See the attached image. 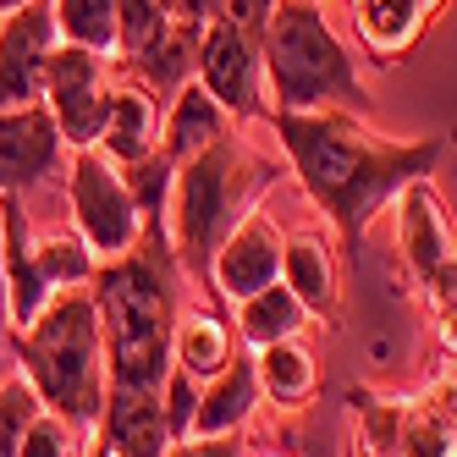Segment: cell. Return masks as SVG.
<instances>
[{
    "mask_svg": "<svg viewBox=\"0 0 457 457\" xmlns=\"http://www.w3.org/2000/svg\"><path fill=\"white\" fill-rule=\"evenodd\" d=\"M199 380H193L187 370H177L171 364V375H166V386H160V408H166V424H171V441H187V430H193V413H199Z\"/></svg>",
    "mask_w": 457,
    "mask_h": 457,
    "instance_id": "83f0119b",
    "label": "cell"
},
{
    "mask_svg": "<svg viewBox=\"0 0 457 457\" xmlns=\"http://www.w3.org/2000/svg\"><path fill=\"white\" fill-rule=\"evenodd\" d=\"M441 6H446V0H424V12H430V17H436V12H441Z\"/></svg>",
    "mask_w": 457,
    "mask_h": 457,
    "instance_id": "e575fe53",
    "label": "cell"
},
{
    "mask_svg": "<svg viewBox=\"0 0 457 457\" xmlns=\"http://www.w3.org/2000/svg\"><path fill=\"white\" fill-rule=\"evenodd\" d=\"M94 309L105 331V375L121 391H160L171 375L177 337V253L138 243L133 253L94 270Z\"/></svg>",
    "mask_w": 457,
    "mask_h": 457,
    "instance_id": "7a4b0ae2",
    "label": "cell"
},
{
    "mask_svg": "<svg viewBox=\"0 0 457 457\" xmlns=\"http://www.w3.org/2000/svg\"><path fill=\"white\" fill-rule=\"evenodd\" d=\"M55 28L61 45L116 55V0H55Z\"/></svg>",
    "mask_w": 457,
    "mask_h": 457,
    "instance_id": "d4e9b609",
    "label": "cell"
},
{
    "mask_svg": "<svg viewBox=\"0 0 457 457\" xmlns=\"http://www.w3.org/2000/svg\"><path fill=\"white\" fill-rule=\"evenodd\" d=\"M232 133V116L215 105V94L193 78L171 94V111L160 121V154L171 160V166H187V160H199L210 144H220Z\"/></svg>",
    "mask_w": 457,
    "mask_h": 457,
    "instance_id": "2e32d148",
    "label": "cell"
},
{
    "mask_svg": "<svg viewBox=\"0 0 457 457\" xmlns=\"http://www.w3.org/2000/svg\"><path fill=\"white\" fill-rule=\"evenodd\" d=\"M100 446L116 457H166L171 452V424L160 408V391H105V413H100Z\"/></svg>",
    "mask_w": 457,
    "mask_h": 457,
    "instance_id": "9a60e30c",
    "label": "cell"
},
{
    "mask_svg": "<svg viewBox=\"0 0 457 457\" xmlns=\"http://www.w3.org/2000/svg\"><path fill=\"white\" fill-rule=\"evenodd\" d=\"M160 6H166V12H171V0H160Z\"/></svg>",
    "mask_w": 457,
    "mask_h": 457,
    "instance_id": "74e56055",
    "label": "cell"
},
{
    "mask_svg": "<svg viewBox=\"0 0 457 457\" xmlns=\"http://www.w3.org/2000/svg\"><path fill=\"white\" fill-rule=\"evenodd\" d=\"M78 430L67 419H55L50 408L34 419V430L22 436V446H17V457H78V441H72Z\"/></svg>",
    "mask_w": 457,
    "mask_h": 457,
    "instance_id": "f1b7e54d",
    "label": "cell"
},
{
    "mask_svg": "<svg viewBox=\"0 0 457 457\" xmlns=\"http://www.w3.org/2000/svg\"><path fill=\"white\" fill-rule=\"evenodd\" d=\"M12 331V298H6V243H0V337Z\"/></svg>",
    "mask_w": 457,
    "mask_h": 457,
    "instance_id": "d6a6232c",
    "label": "cell"
},
{
    "mask_svg": "<svg viewBox=\"0 0 457 457\" xmlns=\"http://www.w3.org/2000/svg\"><path fill=\"white\" fill-rule=\"evenodd\" d=\"M364 446L375 457H457V386L413 403H364Z\"/></svg>",
    "mask_w": 457,
    "mask_h": 457,
    "instance_id": "9c48e42d",
    "label": "cell"
},
{
    "mask_svg": "<svg viewBox=\"0 0 457 457\" xmlns=\"http://www.w3.org/2000/svg\"><path fill=\"white\" fill-rule=\"evenodd\" d=\"M276 457H292V452H276Z\"/></svg>",
    "mask_w": 457,
    "mask_h": 457,
    "instance_id": "f35d334b",
    "label": "cell"
},
{
    "mask_svg": "<svg viewBox=\"0 0 457 457\" xmlns=\"http://www.w3.org/2000/svg\"><path fill=\"white\" fill-rule=\"evenodd\" d=\"M55 45V0H28L0 17V111L45 105V61Z\"/></svg>",
    "mask_w": 457,
    "mask_h": 457,
    "instance_id": "30bf717a",
    "label": "cell"
},
{
    "mask_svg": "<svg viewBox=\"0 0 457 457\" xmlns=\"http://www.w3.org/2000/svg\"><path fill=\"white\" fill-rule=\"evenodd\" d=\"M171 358L193 380H215L237 358V337L215 309H182L177 314V337H171Z\"/></svg>",
    "mask_w": 457,
    "mask_h": 457,
    "instance_id": "d6986e66",
    "label": "cell"
},
{
    "mask_svg": "<svg viewBox=\"0 0 457 457\" xmlns=\"http://www.w3.org/2000/svg\"><path fill=\"white\" fill-rule=\"evenodd\" d=\"M281 226L265 215V210H248L237 226H232V237H226L210 259V287L220 292V298H253V292H265L270 281H281Z\"/></svg>",
    "mask_w": 457,
    "mask_h": 457,
    "instance_id": "4fadbf2b",
    "label": "cell"
},
{
    "mask_svg": "<svg viewBox=\"0 0 457 457\" xmlns=\"http://www.w3.org/2000/svg\"><path fill=\"white\" fill-rule=\"evenodd\" d=\"M88 457H116V452H105V446H100V441H94V452H88Z\"/></svg>",
    "mask_w": 457,
    "mask_h": 457,
    "instance_id": "d590c367",
    "label": "cell"
},
{
    "mask_svg": "<svg viewBox=\"0 0 457 457\" xmlns=\"http://www.w3.org/2000/svg\"><path fill=\"white\" fill-rule=\"evenodd\" d=\"M61 127L50 105H28V111H0V193H28L39 187L61 166Z\"/></svg>",
    "mask_w": 457,
    "mask_h": 457,
    "instance_id": "5bb4252c",
    "label": "cell"
},
{
    "mask_svg": "<svg viewBox=\"0 0 457 457\" xmlns=\"http://www.w3.org/2000/svg\"><path fill=\"white\" fill-rule=\"evenodd\" d=\"M199 83L215 94V105L226 116H253L265 105V55H259V39H248L237 22H204L199 39Z\"/></svg>",
    "mask_w": 457,
    "mask_h": 457,
    "instance_id": "7c38bea8",
    "label": "cell"
},
{
    "mask_svg": "<svg viewBox=\"0 0 457 457\" xmlns=\"http://www.w3.org/2000/svg\"><path fill=\"white\" fill-rule=\"evenodd\" d=\"M116 166H138L160 149V111H154V94L144 83H127V88H111V111H105V127H100V144Z\"/></svg>",
    "mask_w": 457,
    "mask_h": 457,
    "instance_id": "ac0fdd59",
    "label": "cell"
},
{
    "mask_svg": "<svg viewBox=\"0 0 457 457\" xmlns=\"http://www.w3.org/2000/svg\"><path fill=\"white\" fill-rule=\"evenodd\" d=\"M166 457H243V436H187L171 441Z\"/></svg>",
    "mask_w": 457,
    "mask_h": 457,
    "instance_id": "4dcf8cb0",
    "label": "cell"
},
{
    "mask_svg": "<svg viewBox=\"0 0 457 457\" xmlns=\"http://www.w3.org/2000/svg\"><path fill=\"white\" fill-rule=\"evenodd\" d=\"M309 325V309L298 303V292L287 281H270L265 292H253V298L237 303V337L243 347H270V342H292Z\"/></svg>",
    "mask_w": 457,
    "mask_h": 457,
    "instance_id": "44dd1931",
    "label": "cell"
},
{
    "mask_svg": "<svg viewBox=\"0 0 457 457\" xmlns=\"http://www.w3.org/2000/svg\"><path fill=\"white\" fill-rule=\"evenodd\" d=\"M259 358V391L276 403V408H303V403H314V358H309V347H298V337L292 342H270V347H259L253 353Z\"/></svg>",
    "mask_w": 457,
    "mask_h": 457,
    "instance_id": "cb8c5ba5",
    "label": "cell"
},
{
    "mask_svg": "<svg viewBox=\"0 0 457 457\" xmlns=\"http://www.w3.org/2000/svg\"><path fill=\"white\" fill-rule=\"evenodd\" d=\"M0 243H6V298H12V331L34 325L39 309L67 287H88L100 259L83 237H50L45 248L28 237L22 193H0Z\"/></svg>",
    "mask_w": 457,
    "mask_h": 457,
    "instance_id": "8992f818",
    "label": "cell"
},
{
    "mask_svg": "<svg viewBox=\"0 0 457 457\" xmlns=\"http://www.w3.org/2000/svg\"><path fill=\"white\" fill-rule=\"evenodd\" d=\"M353 457H375V452H370V446H353Z\"/></svg>",
    "mask_w": 457,
    "mask_h": 457,
    "instance_id": "8d00e7d4",
    "label": "cell"
},
{
    "mask_svg": "<svg viewBox=\"0 0 457 457\" xmlns=\"http://www.w3.org/2000/svg\"><path fill=\"white\" fill-rule=\"evenodd\" d=\"M67 193H72V226H78V237L88 243V253L100 259V265H111V259L133 253L144 243L133 187H127L121 166L105 149H72Z\"/></svg>",
    "mask_w": 457,
    "mask_h": 457,
    "instance_id": "52a82bcc",
    "label": "cell"
},
{
    "mask_svg": "<svg viewBox=\"0 0 457 457\" xmlns=\"http://www.w3.org/2000/svg\"><path fill=\"white\" fill-rule=\"evenodd\" d=\"M265 78H270V111H347L370 105L347 45L337 39L320 0H281L265 22Z\"/></svg>",
    "mask_w": 457,
    "mask_h": 457,
    "instance_id": "277c9868",
    "label": "cell"
},
{
    "mask_svg": "<svg viewBox=\"0 0 457 457\" xmlns=\"http://www.w3.org/2000/svg\"><path fill=\"white\" fill-rule=\"evenodd\" d=\"M171 17H187V22H215L220 17V0H171Z\"/></svg>",
    "mask_w": 457,
    "mask_h": 457,
    "instance_id": "1f68e13d",
    "label": "cell"
},
{
    "mask_svg": "<svg viewBox=\"0 0 457 457\" xmlns=\"http://www.w3.org/2000/svg\"><path fill=\"white\" fill-rule=\"evenodd\" d=\"M17 342V364L34 380L39 403L67 419L72 430H94L105 413V331H100V309H94V287H67L39 309L34 325L12 331Z\"/></svg>",
    "mask_w": 457,
    "mask_h": 457,
    "instance_id": "3957f363",
    "label": "cell"
},
{
    "mask_svg": "<svg viewBox=\"0 0 457 457\" xmlns=\"http://www.w3.org/2000/svg\"><path fill=\"white\" fill-rule=\"evenodd\" d=\"M199 39H204L199 22L171 17L166 34H160V39L133 61V78H138L144 88H166V94H177L182 83L199 78Z\"/></svg>",
    "mask_w": 457,
    "mask_h": 457,
    "instance_id": "ffe728a7",
    "label": "cell"
},
{
    "mask_svg": "<svg viewBox=\"0 0 457 457\" xmlns=\"http://www.w3.org/2000/svg\"><path fill=\"white\" fill-rule=\"evenodd\" d=\"M397 237H403V259L424 281V292L436 303H457V248H452L446 210L436 199L430 177H419L397 193Z\"/></svg>",
    "mask_w": 457,
    "mask_h": 457,
    "instance_id": "8fae6325",
    "label": "cell"
},
{
    "mask_svg": "<svg viewBox=\"0 0 457 457\" xmlns=\"http://www.w3.org/2000/svg\"><path fill=\"white\" fill-rule=\"evenodd\" d=\"M171 12L160 6V0H116V55L133 67V61L166 34Z\"/></svg>",
    "mask_w": 457,
    "mask_h": 457,
    "instance_id": "4316f807",
    "label": "cell"
},
{
    "mask_svg": "<svg viewBox=\"0 0 457 457\" xmlns=\"http://www.w3.org/2000/svg\"><path fill=\"white\" fill-rule=\"evenodd\" d=\"M111 55L83 45H55L45 61V105L61 127L67 149H94L111 111Z\"/></svg>",
    "mask_w": 457,
    "mask_h": 457,
    "instance_id": "ba28073f",
    "label": "cell"
},
{
    "mask_svg": "<svg viewBox=\"0 0 457 457\" xmlns=\"http://www.w3.org/2000/svg\"><path fill=\"white\" fill-rule=\"evenodd\" d=\"M17 6H28V0H0V17H6V12H17Z\"/></svg>",
    "mask_w": 457,
    "mask_h": 457,
    "instance_id": "836d02e7",
    "label": "cell"
},
{
    "mask_svg": "<svg viewBox=\"0 0 457 457\" xmlns=\"http://www.w3.org/2000/svg\"><path fill=\"white\" fill-rule=\"evenodd\" d=\"M253 187H259V171H253L248 149L237 144V133H226L199 160L177 166L171 220L166 226H171V253L182 259L187 270L210 276L215 248L232 237V226L253 210Z\"/></svg>",
    "mask_w": 457,
    "mask_h": 457,
    "instance_id": "5b68a950",
    "label": "cell"
},
{
    "mask_svg": "<svg viewBox=\"0 0 457 457\" xmlns=\"http://www.w3.org/2000/svg\"><path fill=\"white\" fill-rule=\"evenodd\" d=\"M281 281L298 292V303L309 314H325L337 303V265H331V248H325L314 232H292L281 248Z\"/></svg>",
    "mask_w": 457,
    "mask_h": 457,
    "instance_id": "603a6c76",
    "label": "cell"
},
{
    "mask_svg": "<svg viewBox=\"0 0 457 457\" xmlns=\"http://www.w3.org/2000/svg\"><path fill=\"white\" fill-rule=\"evenodd\" d=\"M270 121L303 193L337 220L347 248L364 243V226L380 204H391L408 182L430 177L441 160V144L375 138L347 111H270Z\"/></svg>",
    "mask_w": 457,
    "mask_h": 457,
    "instance_id": "6da1fadb",
    "label": "cell"
},
{
    "mask_svg": "<svg viewBox=\"0 0 457 457\" xmlns=\"http://www.w3.org/2000/svg\"><path fill=\"white\" fill-rule=\"evenodd\" d=\"M259 397H265V391H259V358H253V347H237L232 364L199 391V413H193L187 436H237L253 419Z\"/></svg>",
    "mask_w": 457,
    "mask_h": 457,
    "instance_id": "e0dca14e",
    "label": "cell"
},
{
    "mask_svg": "<svg viewBox=\"0 0 457 457\" xmlns=\"http://www.w3.org/2000/svg\"><path fill=\"white\" fill-rule=\"evenodd\" d=\"M39 413H45V403H39L34 380H28L22 370L0 380V457H17L22 436L34 430V419H39Z\"/></svg>",
    "mask_w": 457,
    "mask_h": 457,
    "instance_id": "484cf974",
    "label": "cell"
},
{
    "mask_svg": "<svg viewBox=\"0 0 457 457\" xmlns=\"http://www.w3.org/2000/svg\"><path fill=\"white\" fill-rule=\"evenodd\" d=\"M281 0H220V17L226 22H237L248 39H265V22L276 17Z\"/></svg>",
    "mask_w": 457,
    "mask_h": 457,
    "instance_id": "f546056e",
    "label": "cell"
},
{
    "mask_svg": "<svg viewBox=\"0 0 457 457\" xmlns=\"http://www.w3.org/2000/svg\"><path fill=\"white\" fill-rule=\"evenodd\" d=\"M353 22H358V39L380 61H391V55L413 50L430 12H424V0H353Z\"/></svg>",
    "mask_w": 457,
    "mask_h": 457,
    "instance_id": "7402d4cb",
    "label": "cell"
}]
</instances>
